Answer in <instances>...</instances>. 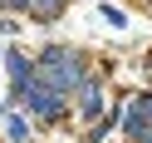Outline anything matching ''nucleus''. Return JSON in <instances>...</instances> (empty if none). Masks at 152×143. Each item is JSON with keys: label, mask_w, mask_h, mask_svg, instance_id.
<instances>
[{"label": "nucleus", "mask_w": 152, "mask_h": 143, "mask_svg": "<svg viewBox=\"0 0 152 143\" xmlns=\"http://www.w3.org/2000/svg\"><path fill=\"white\" fill-rule=\"evenodd\" d=\"M20 94H25V104H30V113H39V119H54V113L64 109V94L59 89H49V84H20Z\"/></svg>", "instance_id": "nucleus-2"}, {"label": "nucleus", "mask_w": 152, "mask_h": 143, "mask_svg": "<svg viewBox=\"0 0 152 143\" xmlns=\"http://www.w3.org/2000/svg\"><path fill=\"white\" fill-rule=\"evenodd\" d=\"M10 74H15V84H30V59L25 54H10Z\"/></svg>", "instance_id": "nucleus-3"}, {"label": "nucleus", "mask_w": 152, "mask_h": 143, "mask_svg": "<svg viewBox=\"0 0 152 143\" xmlns=\"http://www.w3.org/2000/svg\"><path fill=\"white\" fill-rule=\"evenodd\" d=\"M39 74L49 79V89H74V84L83 79V64H79V54L74 50H44V59H39Z\"/></svg>", "instance_id": "nucleus-1"}, {"label": "nucleus", "mask_w": 152, "mask_h": 143, "mask_svg": "<svg viewBox=\"0 0 152 143\" xmlns=\"http://www.w3.org/2000/svg\"><path fill=\"white\" fill-rule=\"evenodd\" d=\"M98 109H103V94L98 89H83V119H93Z\"/></svg>", "instance_id": "nucleus-4"}, {"label": "nucleus", "mask_w": 152, "mask_h": 143, "mask_svg": "<svg viewBox=\"0 0 152 143\" xmlns=\"http://www.w3.org/2000/svg\"><path fill=\"white\" fill-rule=\"evenodd\" d=\"M132 119H152V99H142V109L132 113Z\"/></svg>", "instance_id": "nucleus-6"}, {"label": "nucleus", "mask_w": 152, "mask_h": 143, "mask_svg": "<svg viewBox=\"0 0 152 143\" xmlns=\"http://www.w3.org/2000/svg\"><path fill=\"white\" fill-rule=\"evenodd\" d=\"M30 5H34L39 15H54V10H59V0H30Z\"/></svg>", "instance_id": "nucleus-5"}]
</instances>
